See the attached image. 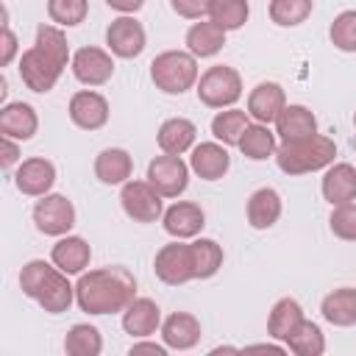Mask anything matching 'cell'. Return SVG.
<instances>
[{
  "label": "cell",
  "instance_id": "cell-1",
  "mask_svg": "<svg viewBox=\"0 0 356 356\" xmlns=\"http://www.w3.org/2000/svg\"><path fill=\"white\" fill-rule=\"evenodd\" d=\"M72 64V56H70V44H67V36L58 25H39L36 28V42L33 47H28L22 56H19V78L22 83L36 92V95H47L64 67Z\"/></svg>",
  "mask_w": 356,
  "mask_h": 356
},
{
  "label": "cell",
  "instance_id": "cell-2",
  "mask_svg": "<svg viewBox=\"0 0 356 356\" xmlns=\"http://www.w3.org/2000/svg\"><path fill=\"white\" fill-rule=\"evenodd\" d=\"M136 298V278L128 267L111 264L81 273L75 284V303L86 314H117Z\"/></svg>",
  "mask_w": 356,
  "mask_h": 356
},
{
  "label": "cell",
  "instance_id": "cell-3",
  "mask_svg": "<svg viewBox=\"0 0 356 356\" xmlns=\"http://www.w3.org/2000/svg\"><path fill=\"white\" fill-rule=\"evenodd\" d=\"M19 289L31 300H36L47 314H61L75 300V286L70 284L67 273L44 259H31L22 264Z\"/></svg>",
  "mask_w": 356,
  "mask_h": 356
},
{
  "label": "cell",
  "instance_id": "cell-4",
  "mask_svg": "<svg viewBox=\"0 0 356 356\" xmlns=\"http://www.w3.org/2000/svg\"><path fill=\"white\" fill-rule=\"evenodd\" d=\"M334 156H337V145L323 134L295 139V142H281L275 147V164L286 175H306V172L325 170L334 164Z\"/></svg>",
  "mask_w": 356,
  "mask_h": 356
},
{
  "label": "cell",
  "instance_id": "cell-5",
  "mask_svg": "<svg viewBox=\"0 0 356 356\" xmlns=\"http://www.w3.org/2000/svg\"><path fill=\"white\" fill-rule=\"evenodd\" d=\"M150 81L164 95H184L197 83V58L189 50H164L150 61Z\"/></svg>",
  "mask_w": 356,
  "mask_h": 356
},
{
  "label": "cell",
  "instance_id": "cell-6",
  "mask_svg": "<svg viewBox=\"0 0 356 356\" xmlns=\"http://www.w3.org/2000/svg\"><path fill=\"white\" fill-rule=\"evenodd\" d=\"M195 92L209 108H231L242 97V75L228 64H214L197 78Z\"/></svg>",
  "mask_w": 356,
  "mask_h": 356
},
{
  "label": "cell",
  "instance_id": "cell-7",
  "mask_svg": "<svg viewBox=\"0 0 356 356\" xmlns=\"http://www.w3.org/2000/svg\"><path fill=\"white\" fill-rule=\"evenodd\" d=\"M153 273L167 286H181L195 281V259H192V242H167L159 248L153 259Z\"/></svg>",
  "mask_w": 356,
  "mask_h": 356
},
{
  "label": "cell",
  "instance_id": "cell-8",
  "mask_svg": "<svg viewBox=\"0 0 356 356\" xmlns=\"http://www.w3.org/2000/svg\"><path fill=\"white\" fill-rule=\"evenodd\" d=\"M33 225L44 236H64L75 225V206L67 195L47 192L33 206Z\"/></svg>",
  "mask_w": 356,
  "mask_h": 356
},
{
  "label": "cell",
  "instance_id": "cell-9",
  "mask_svg": "<svg viewBox=\"0 0 356 356\" xmlns=\"http://www.w3.org/2000/svg\"><path fill=\"white\" fill-rule=\"evenodd\" d=\"M120 203L125 217H131L134 222H156L164 214V203L161 195L150 186V181H125L120 189Z\"/></svg>",
  "mask_w": 356,
  "mask_h": 356
},
{
  "label": "cell",
  "instance_id": "cell-10",
  "mask_svg": "<svg viewBox=\"0 0 356 356\" xmlns=\"http://www.w3.org/2000/svg\"><path fill=\"white\" fill-rule=\"evenodd\" d=\"M147 181L161 197H178L189 186V164L181 156L161 153L147 164Z\"/></svg>",
  "mask_w": 356,
  "mask_h": 356
},
{
  "label": "cell",
  "instance_id": "cell-11",
  "mask_svg": "<svg viewBox=\"0 0 356 356\" xmlns=\"http://www.w3.org/2000/svg\"><path fill=\"white\" fill-rule=\"evenodd\" d=\"M106 44L117 58H136L147 44V33L134 14H120L106 28Z\"/></svg>",
  "mask_w": 356,
  "mask_h": 356
},
{
  "label": "cell",
  "instance_id": "cell-12",
  "mask_svg": "<svg viewBox=\"0 0 356 356\" xmlns=\"http://www.w3.org/2000/svg\"><path fill=\"white\" fill-rule=\"evenodd\" d=\"M70 70L83 86H103L114 75V58L103 47H78L72 53Z\"/></svg>",
  "mask_w": 356,
  "mask_h": 356
},
{
  "label": "cell",
  "instance_id": "cell-13",
  "mask_svg": "<svg viewBox=\"0 0 356 356\" xmlns=\"http://www.w3.org/2000/svg\"><path fill=\"white\" fill-rule=\"evenodd\" d=\"M70 120L72 125H78L81 131H100L106 122H108V100L100 95V92H92V89H81L70 97Z\"/></svg>",
  "mask_w": 356,
  "mask_h": 356
},
{
  "label": "cell",
  "instance_id": "cell-14",
  "mask_svg": "<svg viewBox=\"0 0 356 356\" xmlns=\"http://www.w3.org/2000/svg\"><path fill=\"white\" fill-rule=\"evenodd\" d=\"M53 184H56V164L50 159H42V156L19 161V167L14 172V186L28 197L47 195L53 189Z\"/></svg>",
  "mask_w": 356,
  "mask_h": 356
},
{
  "label": "cell",
  "instance_id": "cell-15",
  "mask_svg": "<svg viewBox=\"0 0 356 356\" xmlns=\"http://www.w3.org/2000/svg\"><path fill=\"white\" fill-rule=\"evenodd\" d=\"M161 225L175 239H195L206 225V214H203V209L197 203L178 200L161 214Z\"/></svg>",
  "mask_w": 356,
  "mask_h": 356
},
{
  "label": "cell",
  "instance_id": "cell-16",
  "mask_svg": "<svg viewBox=\"0 0 356 356\" xmlns=\"http://www.w3.org/2000/svg\"><path fill=\"white\" fill-rule=\"evenodd\" d=\"M189 170L203 181H220L231 170V156L222 142H200L192 147Z\"/></svg>",
  "mask_w": 356,
  "mask_h": 356
},
{
  "label": "cell",
  "instance_id": "cell-17",
  "mask_svg": "<svg viewBox=\"0 0 356 356\" xmlns=\"http://www.w3.org/2000/svg\"><path fill=\"white\" fill-rule=\"evenodd\" d=\"M284 106H286V95H284L281 83H275V81H261L248 95V114L264 125L275 122L278 114L284 111Z\"/></svg>",
  "mask_w": 356,
  "mask_h": 356
},
{
  "label": "cell",
  "instance_id": "cell-18",
  "mask_svg": "<svg viewBox=\"0 0 356 356\" xmlns=\"http://www.w3.org/2000/svg\"><path fill=\"white\" fill-rule=\"evenodd\" d=\"M36 131H39V117H36V108L31 103L14 100V103H6L0 108V136L28 142L36 136Z\"/></svg>",
  "mask_w": 356,
  "mask_h": 356
},
{
  "label": "cell",
  "instance_id": "cell-19",
  "mask_svg": "<svg viewBox=\"0 0 356 356\" xmlns=\"http://www.w3.org/2000/svg\"><path fill=\"white\" fill-rule=\"evenodd\" d=\"M161 328V309L153 298H134L122 312V331L134 339H145Z\"/></svg>",
  "mask_w": 356,
  "mask_h": 356
},
{
  "label": "cell",
  "instance_id": "cell-20",
  "mask_svg": "<svg viewBox=\"0 0 356 356\" xmlns=\"http://www.w3.org/2000/svg\"><path fill=\"white\" fill-rule=\"evenodd\" d=\"M200 320L189 312H172L161 320V339L170 350H192L200 342Z\"/></svg>",
  "mask_w": 356,
  "mask_h": 356
},
{
  "label": "cell",
  "instance_id": "cell-21",
  "mask_svg": "<svg viewBox=\"0 0 356 356\" xmlns=\"http://www.w3.org/2000/svg\"><path fill=\"white\" fill-rule=\"evenodd\" d=\"M317 134V117L303 103H286L275 120V136L281 142H295Z\"/></svg>",
  "mask_w": 356,
  "mask_h": 356
},
{
  "label": "cell",
  "instance_id": "cell-22",
  "mask_svg": "<svg viewBox=\"0 0 356 356\" xmlns=\"http://www.w3.org/2000/svg\"><path fill=\"white\" fill-rule=\"evenodd\" d=\"M89 259H92V248L83 236H58V242L53 245L50 250V261L64 270L67 275H81L86 267H89Z\"/></svg>",
  "mask_w": 356,
  "mask_h": 356
},
{
  "label": "cell",
  "instance_id": "cell-23",
  "mask_svg": "<svg viewBox=\"0 0 356 356\" xmlns=\"http://www.w3.org/2000/svg\"><path fill=\"white\" fill-rule=\"evenodd\" d=\"M320 189H323V197L331 206L356 200V167L348 164V161H337V164L325 167Z\"/></svg>",
  "mask_w": 356,
  "mask_h": 356
},
{
  "label": "cell",
  "instance_id": "cell-24",
  "mask_svg": "<svg viewBox=\"0 0 356 356\" xmlns=\"http://www.w3.org/2000/svg\"><path fill=\"white\" fill-rule=\"evenodd\" d=\"M195 136H197V128L192 120L186 117H170L159 125V134H156V142L161 147V153H170V156H184L186 150L195 147Z\"/></svg>",
  "mask_w": 356,
  "mask_h": 356
},
{
  "label": "cell",
  "instance_id": "cell-25",
  "mask_svg": "<svg viewBox=\"0 0 356 356\" xmlns=\"http://www.w3.org/2000/svg\"><path fill=\"white\" fill-rule=\"evenodd\" d=\"M131 172H134V159L122 147H106L95 159V178L106 186H122L125 181H131Z\"/></svg>",
  "mask_w": 356,
  "mask_h": 356
},
{
  "label": "cell",
  "instance_id": "cell-26",
  "mask_svg": "<svg viewBox=\"0 0 356 356\" xmlns=\"http://www.w3.org/2000/svg\"><path fill=\"white\" fill-rule=\"evenodd\" d=\"M281 211H284V203L273 186H261L248 197V225L256 231L273 228L278 222Z\"/></svg>",
  "mask_w": 356,
  "mask_h": 356
},
{
  "label": "cell",
  "instance_id": "cell-27",
  "mask_svg": "<svg viewBox=\"0 0 356 356\" xmlns=\"http://www.w3.org/2000/svg\"><path fill=\"white\" fill-rule=\"evenodd\" d=\"M225 33L217 22L211 19H200L186 31V50L195 58H211L225 47Z\"/></svg>",
  "mask_w": 356,
  "mask_h": 356
},
{
  "label": "cell",
  "instance_id": "cell-28",
  "mask_svg": "<svg viewBox=\"0 0 356 356\" xmlns=\"http://www.w3.org/2000/svg\"><path fill=\"white\" fill-rule=\"evenodd\" d=\"M320 314L325 317V323H331L337 328L356 325V289L353 286H339V289L328 292L320 303Z\"/></svg>",
  "mask_w": 356,
  "mask_h": 356
},
{
  "label": "cell",
  "instance_id": "cell-29",
  "mask_svg": "<svg viewBox=\"0 0 356 356\" xmlns=\"http://www.w3.org/2000/svg\"><path fill=\"white\" fill-rule=\"evenodd\" d=\"M239 150H242V156L245 159H250V161H264V159H270V156H275V134L270 131V125H264V122H250L248 128H245V134H242V139H239V145H236Z\"/></svg>",
  "mask_w": 356,
  "mask_h": 356
},
{
  "label": "cell",
  "instance_id": "cell-30",
  "mask_svg": "<svg viewBox=\"0 0 356 356\" xmlns=\"http://www.w3.org/2000/svg\"><path fill=\"white\" fill-rule=\"evenodd\" d=\"M303 320V309H300V303L295 300V298H281V300H275V306L270 309V317H267V334L273 337V339H278V342H284L292 331H295V325Z\"/></svg>",
  "mask_w": 356,
  "mask_h": 356
},
{
  "label": "cell",
  "instance_id": "cell-31",
  "mask_svg": "<svg viewBox=\"0 0 356 356\" xmlns=\"http://www.w3.org/2000/svg\"><path fill=\"white\" fill-rule=\"evenodd\" d=\"M286 350L298 353V356H323L325 353V337H323V328L312 320H300L295 325V331L284 339Z\"/></svg>",
  "mask_w": 356,
  "mask_h": 356
},
{
  "label": "cell",
  "instance_id": "cell-32",
  "mask_svg": "<svg viewBox=\"0 0 356 356\" xmlns=\"http://www.w3.org/2000/svg\"><path fill=\"white\" fill-rule=\"evenodd\" d=\"M248 111H242V108H225V111H217L214 114V120H211V134H214V139L217 142H222L225 147H234V145H239V139H242V134H245V128L250 125L248 122Z\"/></svg>",
  "mask_w": 356,
  "mask_h": 356
},
{
  "label": "cell",
  "instance_id": "cell-33",
  "mask_svg": "<svg viewBox=\"0 0 356 356\" xmlns=\"http://www.w3.org/2000/svg\"><path fill=\"white\" fill-rule=\"evenodd\" d=\"M64 350L70 356H100L103 350V337L95 325L89 323H75L67 337H64Z\"/></svg>",
  "mask_w": 356,
  "mask_h": 356
},
{
  "label": "cell",
  "instance_id": "cell-34",
  "mask_svg": "<svg viewBox=\"0 0 356 356\" xmlns=\"http://www.w3.org/2000/svg\"><path fill=\"white\" fill-rule=\"evenodd\" d=\"M192 259H195V278L203 281V278H211V275L220 273L225 253L214 239L200 236V239L192 242Z\"/></svg>",
  "mask_w": 356,
  "mask_h": 356
},
{
  "label": "cell",
  "instance_id": "cell-35",
  "mask_svg": "<svg viewBox=\"0 0 356 356\" xmlns=\"http://www.w3.org/2000/svg\"><path fill=\"white\" fill-rule=\"evenodd\" d=\"M250 17L248 0H211L209 3V19L217 22L222 31H239Z\"/></svg>",
  "mask_w": 356,
  "mask_h": 356
},
{
  "label": "cell",
  "instance_id": "cell-36",
  "mask_svg": "<svg viewBox=\"0 0 356 356\" xmlns=\"http://www.w3.org/2000/svg\"><path fill=\"white\" fill-rule=\"evenodd\" d=\"M314 0H270V19L281 28L303 25L312 17Z\"/></svg>",
  "mask_w": 356,
  "mask_h": 356
},
{
  "label": "cell",
  "instance_id": "cell-37",
  "mask_svg": "<svg viewBox=\"0 0 356 356\" xmlns=\"http://www.w3.org/2000/svg\"><path fill=\"white\" fill-rule=\"evenodd\" d=\"M89 14V0H47V17L58 28L81 25Z\"/></svg>",
  "mask_w": 356,
  "mask_h": 356
},
{
  "label": "cell",
  "instance_id": "cell-38",
  "mask_svg": "<svg viewBox=\"0 0 356 356\" xmlns=\"http://www.w3.org/2000/svg\"><path fill=\"white\" fill-rule=\"evenodd\" d=\"M331 44L342 53H356V8H348L342 14L334 17L331 28H328Z\"/></svg>",
  "mask_w": 356,
  "mask_h": 356
},
{
  "label": "cell",
  "instance_id": "cell-39",
  "mask_svg": "<svg viewBox=\"0 0 356 356\" xmlns=\"http://www.w3.org/2000/svg\"><path fill=\"white\" fill-rule=\"evenodd\" d=\"M328 225H331V234L345 239V242H356V203H339L331 209V217H328Z\"/></svg>",
  "mask_w": 356,
  "mask_h": 356
},
{
  "label": "cell",
  "instance_id": "cell-40",
  "mask_svg": "<svg viewBox=\"0 0 356 356\" xmlns=\"http://www.w3.org/2000/svg\"><path fill=\"white\" fill-rule=\"evenodd\" d=\"M209 3L211 0H170L172 11L184 19H203L209 14Z\"/></svg>",
  "mask_w": 356,
  "mask_h": 356
},
{
  "label": "cell",
  "instance_id": "cell-41",
  "mask_svg": "<svg viewBox=\"0 0 356 356\" xmlns=\"http://www.w3.org/2000/svg\"><path fill=\"white\" fill-rule=\"evenodd\" d=\"M0 167L8 172L17 161H19V142L17 139H11V136H0Z\"/></svg>",
  "mask_w": 356,
  "mask_h": 356
},
{
  "label": "cell",
  "instance_id": "cell-42",
  "mask_svg": "<svg viewBox=\"0 0 356 356\" xmlns=\"http://www.w3.org/2000/svg\"><path fill=\"white\" fill-rule=\"evenodd\" d=\"M14 56H17V36H14V31L8 28V19H6L3 22V56H0V64L8 67L14 61Z\"/></svg>",
  "mask_w": 356,
  "mask_h": 356
},
{
  "label": "cell",
  "instance_id": "cell-43",
  "mask_svg": "<svg viewBox=\"0 0 356 356\" xmlns=\"http://www.w3.org/2000/svg\"><path fill=\"white\" fill-rule=\"evenodd\" d=\"M106 6L120 11V14H136L145 6V0H106Z\"/></svg>",
  "mask_w": 356,
  "mask_h": 356
},
{
  "label": "cell",
  "instance_id": "cell-44",
  "mask_svg": "<svg viewBox=\"0 0 356 356\" xmlns=\"http://www.w3.org/2000/svg\"><path fill=\"white\" fill-rule=\"evenodd\" d=\"M136 353L164 356V353H167V345H159V342H134V345H131V356H136Z\"/></svg>",
  "mask_w": 356,
  "mask_h": 356
},
{
  "label": "cell",
  "instance_id": "cell-45",
  "mask_svg": "<svg viewBox=\"0 0 356 356\" xmlns=\"http://www.w3.org/2000/svg\"><path fill=\"white\" fill-rule=\"evenodd\" d=\"M353 125H356V114H353Z\"/></svg>",
  "mask_w": 356,
  "mask_h": 356
}]
</instances>
